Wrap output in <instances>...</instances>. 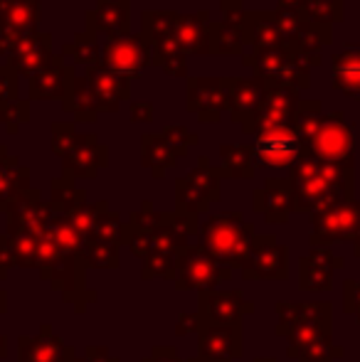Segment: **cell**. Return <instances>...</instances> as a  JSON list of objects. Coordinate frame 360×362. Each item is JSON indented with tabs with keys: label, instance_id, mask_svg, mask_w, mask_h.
I'll return each instance as SVG.
<instances>
[{
	"label": "cell",
	"instance_id": "obj_1",
	"mask_svg": "<svg viewBox=\"0 0 360 362\" xmlns=\"http://www.w3.org/2000/svg\"><path fill=\"white\" fill-rule=\"evenodd\" d=\"M291 197L298 210L318 207L328 210L341 202H348L353 187V173L348 165H333L323 160H298L291 175Z\"/></svg>",
	"mask_w": 360,
	"mask_h": 362
},
{
	"label": "cell",
	"instance_id": "obj_2",
	"mask_svg": "<svg viewBox=\"0 0 360 362\" xmlns=\"http://www.w3.org/2000/svg\"><path fill=\"white\" fill-rule=\"evenodd\" d=\"M252 229L240 215H222L207 219L202 227V247L222 264V267H242L252 249Z\"/></svg>",
	"mask_w": 360,
	"mask_h": 362
},
{
	"label": "cell",
	"instance_id": "obj_3",
	"mask_svg": "<svg viewBox=\"0 0 360 362\" xmlns=\"http://www.w3.org/2000/svg\"><path fill=\"white\" fill-rule=\"evenodd\" d=\"M308 151L316 160L353 168V131L343 114L323 116L308 139Z\"/></svg>",
	"mask_w": 360,
	"mask_h": 362
},
{
	"label": "cell",
	"instance_id": "obj_4",
	"mask_svg": "<svg viewBox=\"0 0 360 362\" xmlns=\"http://www.w3.org/2000/svg\"><path fill=\"white\" fill-rule=\"evenodd\" d=\"M230 279V269L222 267L205 247L185 249L178 264V288L210 291L215 284Z\"/></svg>",
	"mask_w": 360,
	"mask_h": 362
},
{
	"label": "cell",
	"instance_id": "obj_5",
	"mask_svg": "<svg viewBox=\"0 0 360 362\" xmlns=\"http://www.w3.org/2000/svg\"><path fill=\"white\" fill-rule=\"evenodd\" d=\"M303 151L301 136L296 129L289 126H274V129H265L255 144V153L265 165L272 168H289L291 163L298 160Z\"/></svg>",
	"mask_w": 360,
	"mask_h": 362
},
{
	"label": "cell",
	"instance_id": "obj_6",
	"mask_svg": "<svg viewBox=\"0 0 360 362\" xmlns=\"http://www.w3.org/2000/svg\"><path fill=\"white\" fill-rule=\"evenodd\" d=\"M200 360L202 362H230L240 358L242 340H240V325H215V323H200Z\"/></svg>",
	"mask_w": 360,
	"mask_h": 362
},
{
	"label": "cell",
	"instance_id": "obj_7",
	"mask_svg": "<svg viewBox=\"0 0 360 362\" xmlns=\"http://www.w3.org/2000/svg\"><path fill=\"white\" fill-rule=\"evenodd\" d=\"M242 272L247 279H279L286 276V249L274 237H257L247 254Z\"/></svg>",
	"mask_w": 360,
	"mask_h": 362
},
{
	"label": "cell",
	"instance_id": "obj_8",
	"mask_svg": "<svg viewBox=\"0 0 360 362\" xmlns=\"http://www.w3.org/2000/svg\"><path fill=\"white\" fill-rule=\"evenodd\" d=\"M356 229H360V205L348 200L336 207H328V210L318 212L313 239L316 242H333V239L351 237Z\"/></svg>",
	"mask_w": 360,
	"mask_h": 362
},
{
	"label": "cell",
	"instance_id": "obj_9",
	"mask_svg": "<svg viewBox=\"0 0 360 362\" xmlns=\"http://www.w3.org/2000/svg\"><path fill=\"white\" fill-rule=\"evenodd\" d=\"M250 310L245 303V296L240 291L230 293H215V291H200V315L202 323L215 325H240V315Z\"/></svg>",
	"mask_w": 360,
	"mask_h": 362
},
{
	"label": "cell",
	"instance_id": "obj_10",
	"mask_svg": "<svg viewBox=\"0 0 360 362\" xmlns=\"http://www.w3.org/2000/svg\"><path fill=\"white\" fill-rule=\"evenodd\" d=\"M23 362H72V350L45 325L37 338H23Z\"/></svg>",
	"mask_w": 360,
	"mask_h": 362
},
{
	"label": "cell",
	"instance_id": "obj_11",
	"mask_svg": "<svg viewBox=\"0 0 360 362\" xmlns=\"http://www.w3.org/2000/svg\"><path fill=\"white\" fill-rule=\"evenodd\" d=\"M333 89L360 99V45H348L333 57Z\"/></svg>",
	"mask_w": 360,
	"mask_h": 362
},
{
	"label": "cell",
	"instance_id": "obj_12",
	"mask_svg": "<svg viewBox=\"0 0 360 362\" xmlns=\"http://www.w3.org/2000/svg\"><path fill=\"white\" fill-rule=\"evenodd\" d=\"M306 8L313 20L323 23V20H341L343 18V5L341 0H306Z\"/></svg>",
	"mask_w": 360,
	"mask_h": 362
},
{
	"label": "cell",
	"instance_id": "obj_13",
	"mask_svg": "<svg viewBox=\"0 0 360 362\" xmlns=\"http://www.w3.org/2000/svg\"><path fill=\"white\" fill-rule=\"evenodd\" d=\"M146 362H180V360L170 348H161V350H156V353H153V358H149Z\"/></svg>",
	"mask_w": 360,
	"mask_h": 362
},
{
	"label": "cell",
	"instance_id": "obj_14",
	"mask_svg": "<svg viewBox=\"0 0 360 362\" xmlns=\"http://www.w3.org/2000/svg\"><path fill=\"white\" fill-rule=\"evenodd\" d=\"M3 310H5V293L0 291V313H3Z\"/></svg>",
	"mask_w": 360,
	"mask_h": 362
},
{
	"label": "cell",
	"instance_id": "obj_15",
	"mask_svg": "<svg viewBox=\"0 0 360 362\" xmlns=\"http://www.w3.org/2000/svg\"><path fill=\"white\" fill-rule=\"evenodd\" d=\"M3 187H5V173L0 170V190H3Z\"/></svg>",
	"mask_w": 360,
	"mask_h": 362
},
{
	"label": "cell",
	"instance_id": "obj_16",
	"mask_svg": "<svg viewBox=\"0 0 360 362\" xmlns=\"http://www.w3.org/2000/svg\"><path fill=\"white\" fill-rule=\"evenodd\" d=\"M187 362H202V360H200V358H197V360H187Z\"/></svg>",
	"mask_w": 360,
	"mask_h": 362
},
{
	"label": "cell",
	"instance_id": "obj_17",
	"mask_svg": "<svg viewBox=\"0 0 360 362\" xmlns=\"http://www.w3.org/2000/svg\"><path fill=\"white\" fill-rule=\"evenodd\" d=\"M260 362H272V360H267V358H265V360H260Z\"/></svg>",
	"mask_w": 360,
	"mask_h": 362
}]
</instances>
